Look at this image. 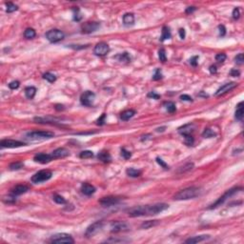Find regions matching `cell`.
<instances>
[{"mask_svg":"<svg viewBox=\"0 0 244 244\" xmlns=\"http://www.w3.org/2000/svg\"><path fill=\"white\" fill-rule=\"evenodd\" d=\"M169 208V205L166 203H156L153 205H145V206H138L129 210L128 215L132 217L144 216H155Z\"/></svg>","mask_w":244,"mask_h":244,"instance_id":"1","label":"cell"},{"mask_svg":"<svg viewBox=\"0 0 244 244\" xmlns=\"http://www.w3.org/2000/svg\"><path fill=\"white\" fill-rule=\"evenodd\" d=\"M199 189L198 187H189L186 189L177 192L174 195V199L175 200H188L191 198H195L199 195Z\"/></svg>","mask_w":244,"mask_h":244,"instance_id":"2","label":"cell"},{"mask_svg":"<svg viewBox=\"0 0 244 244\" xmlns=\"http://www.w3.org/2000/svg\"><path fill=\"white\" fill-rule=\"evenodd\" d=\"M54 136V134L49 131H33L31 132H28L27 138L30 140L37 141V140H45L50 139Z\"/></svg>","mask_w":244,"mask_h":244,"instance_id":"3","label":"cell"},{"mask_svg":"<svg viewBox=\"0 0 244 244\" xmlns=\"http://www.w3.org/2000/svg\"><path fill=\"white\" fill-rule=\"evenodd\" d=\"M51 242L53 243H68V244H72L75 242L74 238L72 237V235L66 233H59V234H55L54 235H52L51 237Z\"/></svg>","mask_w":244,"mask_h":244,"instance_id":"4","label":"cell"},{"mask_svg":"<svg viewBox=\"0 0 244 244\" xmlns=\"http://www.w3.org/2000/svg\"><path fill=\"white\" fill-rule=\"evenodd\" d=\"M53 173L49 170H41L39 172H37L36 174H35L32 177V182L33 183H41V182H45L47 180L52 177Z\"/></svg>","mask_w":244,"mask_h":244,"instance_id":"5","label":"cell"},{"mask_svg":"<svg viewBox=\"0 0 244 244\" xmlns=\"http://www.w3.org/2000/svg\"><path fill=\"white\" fill-rule=\"evenodd\" d=\"M45 35H46L47 39H48L50 42H52V43H57V42L63 40L64 37H65L64 33L57 29L50 30L49 32L46 33Z\"/></svg>","mask_w":244,"mask_h":244,"instance_id":"6","label":"cell"},{"mask_svg":"<svg viewBox=\"0 0 244 244\" xmlns=\"http://www.w3.org/2000/svg\"><path fill=\"white\" fill-rule=\"evenodd\" d=\"M238 190H241V188H233V189L228 190L223 195L220 196V198H218L215 203L212 204L211 206L209 207V209H216V208H217L218 206H220V205H221L222 203H224V201H225L227 198H229L230 196H232V195H234L235 194H237V193L238 192Z\"/></svg>","mask_w":244,"mask_h":244,"instance_id":"7","label":"cell"},{"mask_svg":"<svg viewBox=\"0 0 244 244\" xmlns=\"http://www.w3.org/2000/svg\"><path fill=\"white\" fill-rule=\"evenodd\" d=\"M103 221H96L95 223H93L92 225H90L86 232H85V235H86L87 237H93V235H96L97 233H99L101 229L103 228Z\"/></svg>","mask_w":244,"mask_h":244,"instance_id":"8","label":"cell"},{"mask_svg":"<svg viewBox=\"0 0 244 244\" xmlns=\"http://www.w3.org/2000/svg\"><path fill=\"white\" fill-rule=\"evenodd\" d=\"M95 98H96L95 93H93L91 91H87V92H85L84 93L81 95L80 102L83 106L90 107V106L93 105V101H95Z\"/></svg>","mask_w":244,"mask_h":244,"instance_id":"9","label":"cell"},{"mask_svg":"<svg viewBox=\"0 0 244 244\" xmlns=\"http://www.w3.org/2000/svg\"><path fill=\"white\" fill-rule=\"evenodd\" d=\"M130 230V226L124 221H114L111 224V231L113 233L126 232Z\"/></svg>","mask_w":244,"mask_h":244,"instance_id":"10","label":"cell"},{"mask_svg":"<svg viewBox=\"0 0 244 244\" xmlns=\"http://www.w3.org/2000/svg\"><path fill=\"white\" fill-rule=\"evenodd\" d=\"M110 52V47L109 45L105 43V42H99L97 43L93 49V54L97 56H104Z\"/></svg>","mask_w":244,"mask_h":244,"instance_id":"11","label":"cell"},{"mask_svg":"<svg viewBox=\"0 0 244 244\" xmlns=\"http://www.w3.org/2000/svg\"><path fill=\"white\" fill-rule=\"evenodd\" d=\"M26 143L21 142L18 140H14V139H3L0 141V146L1 148H18L25 146Z\"/></svg>","mask_w":244,"mask_h":244,"instance_id":"12","label":"cell"},{"mask_svg":"<svg viewBox=\"0 0 244 244\" xmlns=\"http://www.w3.org/2000/svg\"><path fill=\"white\" fill-rule=\"evenodd\" d=\"M120 200H121L120 198L109 195V196H104V198H102L99 200V203L104 207H110V206H113V205L119 203V201Z\"/></svg>","mask_w":244,"mask_h":244,"instance_id":"13","label":"cell"},{"mask_svg":"<svg viewBox=\"0 0 244 244\" xmlns=\"http://www.w3.org/2000/svg\"><path fill=\"white\" fill-rule=\"evenodd\" d=\"M100 23L98 22H86L81 25V30L83 33H95L97 29H99Z\"/></svg>","mask_w":244,"mask_h":244,"instance_id":"14","label":"cell"},{"mask_svg":"<svg viewBox=\"0 0 244 244\" xmlns=\"http://www.w3.org/2000/svg\"><path fill=\"white\" fill-rule=\"evenodd\" d=\"M237 87V83L235 82H230V83H226L223 86H221L219 89L216 92V96H221L225 95V93H229L230 91H232L234 88Z\"/></svg>","mask_w":244,"mask_h":244,"instance_id":"15","label":"cell"},{"mask_svg":"<svg viewBox=\"0 0 244 244\" xmlns=\"http://www.w3.org/2000/svg\"><path fill=\"white\" fill-rule=\"evenodd\" d=\"M53 159L54 158L52 155H48V153H37V155H35V157H33V160L41 164L49 163V162H51Z\"/></svg>","mask_w":244,"mask_h":244,"instance_id":"16","label":"cell"},{"mask_svg":"<svg viewBox=\"0 0 244 244\" xmlns=\"http://www.w3.org/2000/svg\"><path fill=\"white\" fill-rule=\"evenodd\" d=\"M30 190V187L26 184H19V185H16L15 187H14L11 191V194L14 195H23L25 193H27Z\"/></svg>","mask_w":244,"mask_h":244,"instance_id":"17","label":"cell"},{"mask_svg":"<svg viewBox=\"0 0 244 244\" xmlns=\"http://www.w3.org/2000/svg\"><path fill=\"white\" fill-rule=\"evenodd\" d=\"M51 155H52L54 159H56V158H64L70 155V152L66 148H57Z\"/></svg>","mask_w":244,"mask_h":244,"instance_id":"18","label":"cell"},{"mask_svg":"<svg viewBox=\"0 0 244 244\" xmlns=\"http://www.w3.org/2000/svg\"><path fill=\"white\" fill-rule=\"evenodd\" d=\"M81 192H82V194L85 195H92L95 194L96 192V187L92 185V184H89V183H83L82 186H81Z\"/></svg>","mask_w":244,"mask_h":244,"instance_id":"19","label":"cell"},{"mask_svg":"<svg viewBox=\"0 0 244 244\" xmlns=\"http://www.w3.org/2000/svg\"><path fill=\"white\" fill-rule=\"evenodd\" d=\"M195 130V127H194V124H186V125H184L182 127H180L178 129V132H179V134L182 135L183 136H185V135H192V132H194Z\"/></svg>","mask_w":244,"mask_h":244,"instance_id":"20","label":"cell"},{"mask_svg":"<svg viewBox=\"0 0 244 244\" xmlns=\"http://www.w3.org/2000/svg\"><path fill=\"white\" fill-rule=\"evenodd\" d=\"M210 237L209 235H195V237H193L188 238L185 241L186 243H198V242H202L204 240H206Z\"/></svg>","mask_w":244,"mask_h":244,"instance_id":"21","label":"cell"},{"mask_svg":"<svg viewBox=\"0 0 244 244\" xmlns=\"http://www.w3.org/2000/svg\"><path fill=\"white\" fill-rule=\"evenodd\" d=\"M123 23L125 26L129 27V26H132L135 23V15L131 14V12H127L123 15Z\"/></svg>","mask_w":244,"mask_h":244,"instance_id":"22","label":"cell"},{"mask_svg":"<svg viewBox=\"0 0 244 244\" xmlns=\"http://www.w3.org/2000/svg\"><path fill=\"white\" fill-rule=\"evenodd\" d=\"M135 114V110H126V111H124V112L121 113L120 114V118L122 119L123 121H128V120H130V119L134 117V115Z\"/></svg>","mask_w":244,"mask_h":244,"instance_id":"23","label":"cell"},{"mask_svg":"<svg viewBox=\"0 0 244 244\" xmlns=\"http://www.w3.org/2000/svg\"><path fill=\"white\" fill-rule=\"evenodd\" d=\"M97 158H98V159H99L100 161L105 162V163H107V162H110L111 160H112V157H111V155L109 153V152H107V151H101L99 153H98Z\"/></svg>","mask_w":244,"mask_h":244,"instance_id":"24","label":"cell"},{"mask_svg":"<svg viewBox=\"0 0 244 244\" xmlns=\"http://www.w3.org/2000/svg\"><path fill=\"white\" fill-rule=\"evenodd\" d=\"M243 102H239L238 105L237 106V111H235V118L237 119V120L241 121L242 118H243Z\"/></svg>","mask_w":244,"mask_h":244,"instance_id":"25","label":"cell"},{"mask_svg":"<svg viewBox=\"0 0 244 244\" xmlns=\"http://www.w3.org/2000/svg\"><path fill=\"white\" fill-rule=\"evenodd\" d=\"M35 93H36V89L35 87L29 86L25 89V96H26V97L29 98V99H33V98L35 97Z\"/></svg>","mask_w":244,"mask_h":244,"instance_id":"26","label":"cell"},{"mask_svg":"<svg viewBox=\"0 0 244 244\" xmlns=\"http://www.w3.org/2000/svg\"><path fill=\"white\" fill-rule=\"evenodd\" d=\"M141 173L142 172L140 170H136L135 168H128L126 170V174L131 177H138L141 175Z\"/></svg>","mask_w":244,"mask_h":244,"instance_id":"27","label":"cell"},{"mask_svg":"<svg viewBox=\"0 0 244 244\" xmlns=\"http://www.w3.org/2000/svg\"><path fill=\"white\" fill-rule=\"evenodd\" d=\"M114 58H117V60L120 62H130L131 61V56L128 53L119 54L117 55V56H114Z\"/></svg>","mask_w":244,"mask_h":244,"instance_id":"28","label":"cell"},{"mask_svg":"<svg viewBox=\"0 0 244 244\" xmlns=\"http://www.w3.org/2000/svg\"><path fill=\"white\" fill-rule=\"evenodd\" d=\"M171 32H170V29L168 27L164 26L162 28V35H161V37H160V41H164L166 39H170L171 38Z\"/></svg>","mask_w":244,"mask_h":244,"instance_id":"29","label":"cell"},{"mask_svg":"<svg viewBox=\"0 0 244 244\" xmlns=\"http://www.w3.org/2000/svg\"><path fill=\"white\" fill-rule=\"evenodd\" d=\"M157 224H158V220H147V221H144L140 227L142 229H149V228H152V227L157 225Z\"/></svg>","mask_w":244,"mask_h":244,"instance_id":"30","label":"cell"},{"mask_svg":"<svg viewBox=\"0 0 244 244\" xmlns=\"http://www.w3.org/2000/svg\"><path fill=\"white\" fill-rule=\"evenodd\" d=\"M35 35H36V33H35V31L33 29L28 28V29L25 30L24 36H25V38H27V39H32V38L35 37Z\"/></svg>","mask_w":244,"mask_h":244,"instance_id":"31","label":"cell"},{"mask_svg":"<svg viewBox=\"0 0 244 244\" xmlns=\"http://www.w3.org/2000/svg\"><path fill=\"white\" fill-rule=\"evenodd\" d=\"M193 168H194V163H187L185 164L184 166L180 167V168L178 169V173L179 174H183V173H186V172H189V171H191Z\"/></svg>","mask_w":244,"mask_h":244,"instance_id":"32","label":"cell"},{"mask_svg":"<svg viewBox=\"0 0 244 244\" xmlns=\"http://www.w3.org/2000/svg\"><path fill=\"white\" fill-rule=\"evenodd\" d=\"M18 10V7L17 5H15V4L12 3V2H8L6 3V12L11 14V12H14L15 11Z\"/></svg>","mask_w":244,"mask_h":244,"instance_id":"33","label":"cell"},{"mask_svg":"<svg viewBox=\"0 0 244 244\" xmlns=\"http://www.w3.org/2000/svg\"><path fill=\"white\" fill-rule=\"evenodd\" d=\"M43 78L46 79L47 81H49L50 83H53L56 80V76H55L52 72H46V74L43 75Z\"/></svg>","mask_w":244,"mask_h":244,"instance_id":"34","label":"cell"},{"mask_svg":"<svg viewBox=\"0 0 244 244\" xmlns=\"http://www.w3.org/2000/svg\"><path fill=\"white\" fill-rule=\"evenodd\" d=\"M215 135H216L215 132H214L213 130H211V129H209V128L205 129L204 132H202V136L205 138H214Z\"/></svg>","mask_w":244,"mask_h":244,"instance_id":"35","label":"cell"},{"mask_svg":"<svg viewBox=\"0 0 244 244\" xmlns=\"http://www.w3.org/2000/svg\"><path fill=\"white\" fill-rule=\"evenodd\" d=\"M93 156V153L92 151H83L80 153L79 157L82 159H87V158H92Z\"/></svg>","mask_w":244,"mask_h":244,"instance_id":"36","label":"cell"},{"mask_svg":"<svg viewBox=\"0 0 244 244\" xmlns=\"http://www.w3.org/2000/svg\"><path fill=\"white\" fill-rule=\"evenodd\" d=\"M165 106H166V110L168 111V113L170 114H173L177 111V108H175V105L174 102H167Z\"/></svg>","mask_w":244,"mask_h":244,"instance_id":"37","label":"cell"},{"mask_svg":"<svg viewBox=\"0 0 244 244\" xmlns=\"http://www.w3.org/2000/svg\"><path fill=\"white\" fill-rule=\"evenodd\" d=\"M53 199L54 202H56L57 204H65L66 203V199L63 198V196L61 195H54L53 196Z\"/></svg>","mask_w":244,"mask_h":244,"instance_id":"38","label":"cell"},{"mask_svg":"<svg viewBox=\"0 0 244 244\" xmlns=\"http://www.w3.org/2000/svg\"><path fill=\"white\" fill-rule=\"evenodd\" d=\"M24 164L22 162H14L10 165V170L12 171H15V170H19L21 168H23Z\"/></svg>","mask_w":244,"mask_h":244,"instance_id":"39","label":"cell"},{"mask_svg":"<svg viewBox=\"0 0 244 244\" xmlns=\"http://www.w3.org/2000/svg\"><path fill=\"white\" fill-rule=\"evenodd\" d=\"M158 57H159V60L161 62H166L167 61V56H166V53L164 49H160L159 52H158Z\"/></svg>","mask_w":244,"mask_h":244,"instance_id":"40","label":"cell"},{"mask_svg":"<svg viewBox=\"0 0 244 244\" xmlns=\"http://www.w3.org/2000/svg\"><path fill=\"white\" fill-rule=\"evenodd\" d=\"M226 58H227V55L223 53H220V54H217L216 55V60L217 62H224L226 60Z\"/></svg>","mask_w":244,"mask_h":244,"instance_id":"41","label":"cell"},{"mask_svg":"<svg viewBox=\"0 0 244 244\" xmlns=\"http://www.w3.org/2000/svg\"><path fill=\"white\" fill-rule=\"evenodd\" d=\"M121 156L124 159H129V158L132 156V153H131V152L127 151L125 148H122L121 149Z\"/></svg>","mask_w":244,"mask_h":244,"instance_id":"42","label":"cell"},{"mask_svg":"<svg viewBox=\"0 0 244 244\" xmlns=\"http://www.w3.org/2000/svg\"><path fill=\"white\" fill-rule=\"evenodd\" d=\"M162 78V72H161V70L160 69H156L155 74L153 75V80H159Z\"/></svg>","mask_w":244,"mask_h":244,"instance_id":"43","label":"cell"},{"mask_svg":"<svg viewBox=\"0 0 244 244\" xmlns=\"http://www.w3.org/2000/svg\"><path fill=\"white\" fill-rule=\"evenodd\" d=\"M235 63L239 64V65L243 64V62H244V55H243V54H238L237 56L235 57Z\"/></svg>","mask_w":244,"mask_h":244,"instance_id":"44","label":"cell"},{"mask_svg":"<svg viewBox=\"0 0 244 244\" xmlns=\"http://www.w3.org/2000/svg\"><path fill=\"white\" fill-rule=\"evenodd\" d=\"M20 86V83H19V81L17 80H14V81H12V82L9 84V88L11 90H16V89H18Z\"/></svg>","mask_w":244,"mask_h":244,"instance_id":"45","label":"cell"},{"mask_svg":"<svg viewBox=\"0 0 244 244\" xmlns=\"http://www.w3.org/2000/svg\"><path fill=\"white\" fill-rule=\"evenodd\" d=\"M184 138H185V143L187 145H193V143H194V138H193L192 135H185Z\"/></svg>","mask_w":244,"mask_h":244,"instance_id":"46","label":"cell"},{"mask_svg":"<svg viewBox=\"0 0 244 244\" xmlns=\"http://www.w3.org/2000/svg\"><path fill=\"white\" fill-rule=\"evenodd\" d=\"M105 118H106V114H102V115L97 119V121H96V124L97 125H104V123H105Z\"/></svg>","mask_w":244,"mask_h":244,"instance_id":"47","label":"cell"},{"mask_svg":"<svg viewBox=\"0 0 244 244\" xmlns=\"http://www.w3.org/2000/svg\"><path fill=\"white\" fill-rule=\"evenodd\" d=\"M156 162H157V163L162 167V168H164V169H166V170H167V169H169V166L167 165V164L165 163V162L161 159V158H159V157H156Z\"/></svg>","mask_w":244,"mask_h":244,"instance_id":"48","label":"cell"},{"mask_svg":"<svg viewBox=\"0 0 244 244\" xmlns=\"http://www.w3.org/2000/svg\"><path fill=\"white\" fill-rule=\"evenodd\" d=\"M233 18L234 19H238L239 16H240V12H239V9L238 8H235L233 11Z\"/></svg>","mask_w":244,"mask_h":244,"instance_id":"49","label":"cell"},{"mask_svg":"<svg viewBox=\"0 0 244 244\" xmlns=\"http://www.w3.org/2000/svg\"><path fill=\"white\" fill-rule=\"evenodd\" d=\"M74 12H75V14H74V20L75 21H80L81 19V15L79 14V10L78 9H74Z\"/></svg>","mask_w":244,"mask_h":244,"instance_id":"50","label":"cell"},{"mask_svg":"<svg viewBox=\"0 0 244 244\" xmlns=\"http://www.w3.org/2000/svg\"><path fill=\"white\" fill-rule=\"evenodd\" d=\"M218 30H219V35L220 36H224L226 35V29L223 25H219L218 26Z\"/></svg>","mask_w":244,"mask_h":244,"instance_id":"51","label":"cell"},{"mask_svg":"<svg viewBox=\"0 0 244 244\" xmlns=\"http://www.w3.org/2000/svg\"><path fill=\"white\" fill-rule=\"evenodd\" d=\"M148 97H151V98H153V99H159L160 98V96L156 93L155 92H150L148 93Z\"/></svg>","mask_w":244,"mask_h":244,"instance_id":"52","label":"cell"},{"mask_svg":"<svg viewBox=\"0 0 244 244\" xmlns=\"http://www.w3.org/2000/svg\"><path fill=\"white\" fill-rule=\"evenodd\" d=\"M198 56H193L191 59H190V63H191V65H193V66H196L198 65Z\"/></svg>","mask_w":244,"mask_h":244,"instance_id":"53","label":"cell"},{"mask_svg":"<svg viewBox=\"0 0 244 244\" xmlns=\"http://www.w3.org/2000/svg\"><path fill=\"white\" fill-rule=\"evenodd\" d=\"M180 99L184 101H193V98L188 95H182L180 96Z\"/></svg>","mask_w":244,"mask_h":244,"instance_id":"54","label":"cell"},{"mask_svg":"<svg viewBox=\"0 0 244 244\" xmlns=\"http://www.w3.org/2000/svg\"><path fill=\"white\" fill-rule=\"evenodd\" d=\"M230 75L232 76H239V75H240V72H239L238 70H237V69H232L230 72Z\"/></svg>","mask_w":244,"mask_h":244,"instance_id":"55","label":"cell"},{"mask_svg":"<svg viewBox=\"0 0 244 244\" xmlns=\"http://www.w3.org/2000/svg\"><path fill=\"white\" fill-rule=\"evenodd\" d=\"M178 33H179V36H180L181 39H184V38H185V36H186L185 30H184V29H179Z\"/></svg>","mask_w":244,"mask_h":244,"instance_id":"56","label":"cell"},{"mask_svg":"<svg viewBox=\"0 0 244 244\" xmlns=\"http://www.w3.org/2000/svg\"><path fill=\"white\" fill-rule=\"evenodd\" d=\"M209 71H210V72H211L212 75H214V74H216V72H217V70H216V67L215 65L210 66V68H209Z\"/></svg>","mask_w":244,"mask_h":244,"instance_id":"57","label":"cell"},{"mask_svg":"<svg viewBox=\"0 0 244 244\" xmlns=\"http://www.w3.org/2000/svg\"><path fill=\"white\" fill-rule=\"evenodd\" d=\"M125 240H123V239H114V238H110V239H107L106 242H124Z\"/></svg>","mask_w":244,"mask_h":244,"instance_id":"58","label":"cell"},{"mask_svg":"<svg viewBox=\"0 0 244 244\" xmlns=\"http://www.w3.org/2000/svg\"><path fill=\"white\" fill-rule=\"evenodd\" d=\"M195 7H188L186 9V11H185V12L187 14H192V12H195Z\"/></svg>","mask_w":244,"mask_h":244,"instance_id":"59","label":"cell"},{"mask_svg":"<svg viewBox=\"0 0 244 244\" xmlns=\"http://www.w3.org/2000/svg\"><path fill=\"white\" fill-rule=\"evenodd\" d=\"M55 109H56L57 111H63L64 110V106L63 105H56L55 106Z\"/></svg>","mask_w":244,"mask_h":244,"instance_id":"60","label":"cell"},{"mask_svg":"<svg viewBox=\"0 0 244 244\" xmlns=\"http://www.w3.org/2000/svg\"><path fill=\"white\" fill-rule=\"evenodd\" d=\"M164 129H166V127H162V128H157V129H156V131H157V132H163V131H164Z\"/></svg>","mask_w":244,"mask_h":244,"instance_id":"61","label":"cell"}]
</instances>
